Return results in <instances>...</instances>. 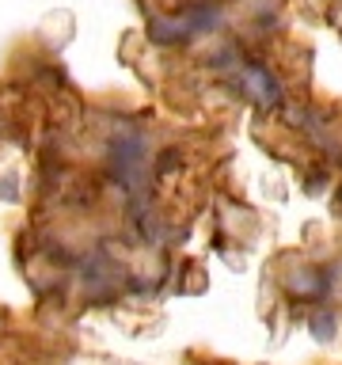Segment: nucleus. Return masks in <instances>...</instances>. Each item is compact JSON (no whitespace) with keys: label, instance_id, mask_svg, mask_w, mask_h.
Instances as JSON below:
<instances>
[{"label":"nucleus","instance_id":"obj_1","mask_svg":"<svg viewBox=\"0 0 342 365\" xmlns=\"http://www.w3.org/2000/svg\"><path fill=\"white\" fill-rule=\"evenodd\" d=\"M110 168L118 175L122 190L130 194L133 210H141V190L148 182V145H145V133L141 130H118L110 137Z\"/></svg>","mask_w":342,"mask_h":365}]
</instances>
